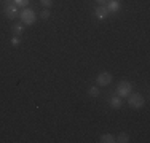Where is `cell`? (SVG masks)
I'll return each mask as SVG.
<instances>
[{"label":"cell","instance_id":"10","mask_svg":"<svg viewBox=\"0 0 150 143\" xmlns=\"http://www.w3.org/2000/svg\"><path fill=\"white\" fill-rule=\"evenodd\" d=\"M101 142L102 143H113V142H115V137H113V135H110V134H104L101 137Z\"/></svg>","mask_w":150,"mask_h":143},{"label":"cell","instance_id":"6","mask_svg":"<svg viewBox=\"0 0 150 143\" xmlns=\"http://www.w3.org/2000/svg\"><path fill=\"white\" fill-rule=\"evenodd\" d=\"M107 10H109V13H117L120 10V2L118 0H109V3H107Z\"/></svg>","mask_w":150,"mask_h":143},{"label":"cell","instance_id":"11","mask_svg":"<svg viewBox=\"0 0 150 143\" xmlns=\"http://www.w3.org/2000/svg\"><path fill=\"white\" fill-rule=\"evenodd\" d=\"M88 94H90L91 97H98V95H99V88H96V86H94V88H90Z\"/></svg>","mask_w":150,"mask_h":143},{"label":"cell","instance_id":"1","mask_svg":"<svg viewBox=\"0 0 150 143\" xmlns=\"http://www.w3.org/2000/svg\"><path fill=\"white\" fill-rule=\"evenodd\" d=\"M19 18H21V21H23V24H26V26H30V24H34L35 22V13H34V10H30V8H24L23 11L19 13Z\"/></svg>","mask_w":150,"mask_h":143},{"label":"cell","instance_id":"16","mask_svg":"<svg viewBox=\"0 0 150 143\" xmlns=\"http://www.w3.org/2000/svg\"><path fill=\"white\" fill-rule=\"evenodd\" d=\"M11 45H13V46H18V45H19V38H18V37H13V38H11Z\"/></svg>","mask_w":150,"mask_h":143},{"label":"cell","instance_id":"4","mask_svg":"<svg viewBox=\"0 0 150 143\" xmlns=\"http://www.w3.org/2000/svg\"><path fill=\"white\" fill-rule=\"evenodd\" d=\"M96 81H98L99 86H109L110 83H112V75H110L109 72H102Z\"/></svg>","mask_w":150,"mask_h":143},{"label":"cell","instance_id":"5","mask_svg":"<svg viewBox=\"0 0 150 143\" xmlns=\"http://www.w3.org/2000/svg\"><path fill=\"white\" fill-rule=\"evenodd\" d=\"M96 16L101 18V19H105L107 16H109V10H107L105 5H99L98 8H96Z\"/></svg>","mask_w":150,"mask_h":143},{"label":"cell","instance_id":"9","mask_svg":"<svg viewBox=\"0 0 150 143\" xmlns=\"http://www.w3.org/2000/svg\"><path fill=\"white\" fill-rule=\"evenodd\" d=\"M115 142H120V143H128L129 142V135L125 134V132H121V134L118 135V137L115 138Z\"/></svg>","mask_w":150,"mask_h":143},{"label":"cell","instance_id":"3","mask_svg":"<svg viewBox=\"0 0 150 143\" xmlns=\"http://www.w3.org/2000/svg\"><path fill=\"white\" fill-rule=\"evenodd\" d=\"M117 92H118L120 97H128L131 92V83L129 81H120L117 86Z\"/></svg>","mask_w":150,"mask_h":143},{"label":"cell","instance_id":"2","mask_svg":"<svg viewBox=\"0 0 150 143\" xmlns=\"http://www.w3.org/2000/svg\"><path fill=\"white\" fill-rule=\"evenodd\" d=\"M128 103H129V107H133V108H142L144 107V97H142L141 94H137V92H134V94L128 95Z\"/></svg>","mask_w":150,"mask_h":143},{"label":"cell","instance_id":"7","mask_svg":"<svg viewBox=\"0 0 150 143\" xmlns=\"http://www.w3.org/2000/svg\"><path fill=\"white\" fill-rule=\"evenodd\" d=\"M5 14H6V18H10V19H15V18H18L19 14H18V11H16V8L13 5H8L5 8Z\"/></svg>","mask_w":150,"mask_h":143},{"label":"cell","instance_id":"17","mask_svg":"<svg viewBox=\"0 0 150 143\" xmlns=\"http://www.w3.org/2000/svg\"><path fill=\"white\" fill-rule=\"evenodd\" d=\"M96 2H98L99 5H105V2H107V0H96Z\"/></svg>","mask_w":150,"mask_h":143},{"label":"cell","instance_id":"13","mask_svg":"<svg viewBox=\"0 0 150 143\" xmlns=\"http://www.w3.org/2000/svg\"><path fill=\"white\" fill-rule=\"evenodd\" d=\"M40 18H42V19H48V18H50V10L48 8L42 10V11H40Z\"/></svg>","mask_w":150,"mask_h":143},{"label":"cell","instance_id":"12","mask_svg":"<svg viewBox=\"0 0 150 143\" xmlns=\"http://www.w3.org/2000/svg\"><path fill=\"white\" fill-rule=\"evenodd\" d=\"M13 32H15L16 35H21V32H23V24H15V26H13Z\"/></svg>","mask_w":150,"mask_h":143},{"label":"cell","instance_id":"19","mask_svg":"<svg viewBox=\"0 0 150 143\" xmlns=\"http://www.w3.org/2000/svg\"><path fill=\"white\" fill-rule=\"evenodd\" d=\"M107 2H109V0H107Z\"/></svg>","mask_w":150,"mask_h":143},{"label":"cell","instance_id":"15","mask_svg":"<svg viewBox=\"0 0 150 143\" xmlns=\"http://www.w3.org/2000/svg\"><path fill=\"white\" fill-rule=\"evenodd\" d=\"M40 3L43 6H46V8H50V6L53 5V0H40Z\"/></svg>","mask_w":150,"mask_h":143},{"label":"cell","instance_id":"14","mask_svg":"<svg viewBox=\"0 0 150 143\" xmlns=\"http://www.w3.org/2000/svg\"><path fill=\"white\" fill-rule=\"evenodd\" d=\"M15 2H16L19 6H24V8H26V6L29 5V2H30V0H15Z\"/></svg>","mask_w":150,"mask_h":143},{"label":"cell","instance_id":"18","mask_svg":"<svg viewBox=\"0 0 150 143\" xmlns=\"http://www.w3.org/2000/svg\"><path fill=\"white\" fill-rule=\"evenodd\" d=\"M5 2H11V0H5Z\"/></svg>","mask_w":150,"mask_h":143},{"label":"cell","instance_id":"8","mask_svg":"<svg viewBox=\"0 0 150 143\" xmlns=\"http://www.w3.org/2000/svg\"><path fill=\"white\" fill-rule=\"evenodd\" d=\"M110 105H112V108H121V105H123V102H121L120 97H112L110 99Z\"/></svg>","mask_w":150,"mask_h":143}]
</instances>
